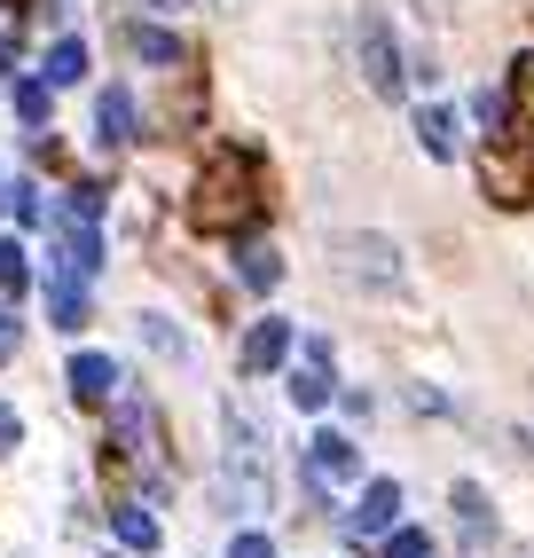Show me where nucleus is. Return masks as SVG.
Listing matches in <instances>:
<instances>
[{
	"label": "nucleus",
	"instance_id": "f257e3e1",
	"mask_svg": "<svg viewBox=\"0 0 534 558\" xmlns=\"http://www.w3.org/2000/svg\"><path fill=\"white\" fill-rule=\"evenodd\" d=\"M220 496L236 511H276V472H267V433L244 401H220Z\"/></svg>",
	"mask_w": 534,
	"mask_h": 558
},
{
	"label": "nucleus",
	"instance_id": "f03ea898",
	"mask_svg": "<svg viewBox=\"0 0 534 558\" xmlns=\"http://www.w3.org/2000/svg\"><path fill=\"white\" fill-rule=\"evenodd\" d=\"M330 268L347 291H369V300H393L409 291V252L386 236V229H338L330 236Z\"/></svg>",
	"mask_w": 534,
	"mask_h": 558
},
{
	"label": "nucleus",
	"instance_id": "7ed1b4c3",
	"mask_svg": "<svg viewBox=\"0 0 534 558\" xmlns=\"http://www.w3.org/2000/svg\"><path fill=\"white\" fill-rule=\"evenodd\" d=\"M354 71L369 80V95H386V102L409 95V56H401V40H393L386 9H362V16H354Z\"/></svg>",
	"mask_w": 534,
	"mask_h": 558
},
{
	"label": "nucleus",
	"instance_id": "20e7f679",
	"mask_svg": "<svg viewBox=\"0 0 534 558\" xmlns=\"http://www.w3.org/2000/svg\"><path fill=\"white\" fill-rule=\"evenodd\" d=\"M299 464H307V488L315 496H338V488H362V449H354V440L347 433H315L307 440V449H299Z\"/></svg>",
	"mask_w": 534,
	"mask_h": 558
},
{
	"label": "nucleus",
	"instance_id": "39448f33",
	"mask_svg": "<svg viewBox=\"0 0 534 558\" xmlns=\"http://www.w3.org/2000/svg\"><path fill=\"white\" fill-rule=\"evenodd\" d=\"M283 393H291L299 417H323V409H330V393H338V378H330V339H299V354H291V369H283Z\"/></svg>",
	"mask_w": 534,
	"mask_h": 558
},
{
	"label": "nucleus",
	"instance_id": "423d86ee",
	"mask_svg": "<svg viewBox=\"0 0 534 558\" xmlns=\"http://www.w3.org/2000/svg\"><path fill=\"white\" fill-rule=\"evenodd\" d=\"M291 354H299V323L291 315H259L244 330V347H236V369L244 378H267V369H291Z\"/></svg>",
	"mask_w": 534,
	"mask_h": 558
},
{
	"label": "nucleus",
	"instance_id": "0eeeda50",
	"mask_svg": "<svg viewBox=\"0 0 534 558\" xmlns=\"http://www.w3.org/2000/svg\"><path fill=\"white\" fill-rule=\"evenodd\" d=\"M63 386H71V401L110 409V401H119V386H126V369L110 362V354H95V347H80V354L63 362Z\"/></svg>",
	"mask_w": 534,
	"mask_h": 558
},
{
	"label": "nucleus",
	"instance_id": "6e6552de",
	"mask_svg": "<svg viewBox=\"0 0 534 558\" xmlns=\"http://www.w3.org/2000/svg\"><path fill=\"white\" fill-rule=\"evenodd\" d=\"M401 527V480H369V488L354 496V511H347V535L362 543V535H377V543H386Z\"/></svg>",
	"mask_w": 534,
	"mask_h": 558
},
{
	"label": "nucleus",
	"instance_id": "1a4fd4ad",
	"mask_svg": "<svg viewBox=\"0 0 534 558\" xmlns=\"http://www.w3.org/2000/svg\"><path fill=\"white\" fill-rule=\"evenodd\" d=\"M134 134H142L134 87H102V95H95V150H126Z\"/></svg>",
	"mask_w": 534,
	"mask_h": 558
},
{
	"label": "nucleus",
	"instance_id": "9d476101",
	"mask_svg": "<svg viewBox=\"0 0 534 558\" xmlns=\"http://www.w3.org/2000/svg\"><path fill=\"white\" fill-rule=\"evenodd\" d=\"M134 339H142L149 354H158V362H173V369L197 362V339H189V330H181L166 307H142V315H134Z\"/></svg>",
	"mask_w": 534,
	"mask_h": 558
},
{
	"label": "nucleus",
	"instance_id": "9b49d317",
	"mask_svg": "<svg viewBox=\"0 0 534 558\" xmlns=\"http://www.w3.org/2000/svg\"><path fill=\"white\" fill-rule=\"evenodd\" d=\"M448 504H456V527H464V550L487 558V543H495V504H487V488H480V480H456Z\"/></svg>",
	"mask_w": 534,
	"mask_h": 558
},
{
	"label": "nucleus",
	"instance_id": "f8f14e48",
	"mask_svg": "<svg viewBox=\"0 0 534 558\" xmlns=\"http://www.w3.org/2000/svg\"><path fill=\"white\" fill-rule=\"evenodd\" d=\"M416 150L456 166V158H464V119H456L448 102H425V110H416Z\"/></svg>",
	"mask_w": 534,
	"mask_h": 558
},
{
	"label": "nucleus",
	"instance_id": "ddd939ff",
	"mask_svg": "<svg viewBox=\"0 0 534 558\" xmlns=\"http://www.w3.org/2000/svg\"><path fill=\"white\" fill-rule=\"evenodd\" d=\"M126 48H134V63H149V71H173L189 48H181V32L173 24H158V16H134L126 24Z\"/></svg>",
	"mask_w": 534,
	"mask_h": 558
},
{
	"label": "nucleus",
	"instance_id": "4468645a",
	"mask_svg": "<svg viewBox=\"0 0 534 558\" xmlns=\"http://www.w3.org/2000/svg\"><path fill=\"white\" fill-rule=\"evenodd\" d=\"M110 535H119V550H158L166 543V527H158L149 504H119V511H110Z\"/></svg>",
	"mask_w": 534,
	"mask_h": 558
},
{
	"label": "nucleus",
	"instance_id": "2eb2a0df",
	"mask_svg": "<svg viewBox=\"0 0 534 558\" xmlns=\"http://www.w3.org/2000/svg\"><path fill=\"white\" fill-rule=\"evenodd\" d=\"M236 283H244V291H276V283H283V252L259 244V236L236 244Z\"/></svg>",
	"mask_w": 534,
	"mask_h": 558
},
{
	"label": "nucleus",
	"instance_id": "dca6fc26",
	"mask_svg": "<svg viewBox=\"0 0 534 558\" xmlns=\"http://www.w3.org/2000/svg\"><path fill=\"white\" fill-rule=\"evenodd\" d=\"M48 323L56 330H87V283L80 276H48Z\"/></svg>",
	"mask_w": 534,
	"mask_h": 558
},
{
	"label": "nucleus",
	"instance_id": "f3484780",
	"mask_svg": "<svg viewBox=\"0 0 534 558\" xmlns=\"http://www.w3.org/2000/svg\"><path fill=\"white\" fill-rule=\"evenodd\" d=\"M40 80H48V87H80V80H87V40H80V32H63V40L48 48Z\"/></svg>",
	"mask_w": 534,
	"mask_h": 558
},
{
	"label": "nucleus",
	"instance_id": "a211bd4d",
	"mask_svg": "<svg viewBox=\"0 0 534 558\" xmlns=\"http://www.w3.org/2000/svg\"><path fill=\"white\" fill-rule=\"evenodd\" d=\"M48 110H56V87L40 80V71H24V80H16V119L24 126H48Z\"/></svg>",
	"mask_w": 534,
	"mask_h": 558
},
{
	"label": "nucleus",
	"instance_id": "6ab92c4d",
	"mask_svg": "<svg viewBox=\"0 0 534 558\" xmlns=\"http://www.w3.org/2000/svg\"><path fill=\"white\" fill-rule=\"evenodd\" d=\"M9 213H16V229H40V220H56V205H48L40 181H9Z\"/></svg>",
	"mask_w": 534,
	"mask_h": 558
},
{
	"label": "nucleus",
	"instance_id": "aec40b11",
	"mask_svg": "<svg viewBox=\"0 0 534 558\" xmlns=\"http://www.w3.org/2000/svg\"><path fill=\"white\" fill-rule=\"evenodd\" d=\"M0 291H9V300H24V291H32V252H24V236L0 244Z\"/></svg>",
	"mask_w": 534,
	"mask_h": 558
},
{
	"label": "nucleus",
	"instance_id": "412c9836",
	"mask_svg": "<svg viewBox=\"0 0 534 558\" xmlns=\"http://www.w3.org/2000/svg\"><path fill=\"white\" fill-rule=\"evenodd\" d=\"M386 558H440V550H433L425 527H393V535H386Z\"/></svg>",
	"mask_w": 534,
	"mask_h": 558
},
{
	"label": "nucleus",
	"instance_id": "4be33fe9",
	"mask_svg": "<svg viewBox=\"0 0 534 558\" xmlns=\"http://www.w3.org/2000/svg\"><path fill=\"white\" fill-rule=\"evenodd\" d=\"M472 119H480V126H503V119H511L503 87H480V95H472Z\"/></svg>",
	"mask_w": 534,
	"mask_h": 558
},
{
	"label": "nucleus",
	"instance_id": "5701e85b",
	"mask_svg": "<svg viewBox=\"0 0 534 558\" xmlns=\"http://www.w3.org/2000/svg\"><path fill=\"white\" fill-rule=\"evenodd\" d=\"M228 558H276V543H267L259 527H236L228 535Z\"/></svg>",
	"mask_w": 534,
	"mask_h": 558
},
{
	"label": "nucleus",
	"instance_id": "b1692460",
	"mask_svg": "<svg viewBox=\"0 0 534 558\" xmlns=\"http://www.w3.org/2000/svg\"><path fill=\"white\" fill-rule=\"evenodd\" d=\"M16 347H24V323H16L9 300H0V362H16Z\"/></svg>",
	"mask_w": 534,
	"mask_h": 558
},
{
	"label": "nucleus",
	"instance_id": "393cba45",
	"mask_svg": "<svg viewBox=\"0 0 534 558\" xmlns=\"http://www.w3.org/2000/svg\"><path fill=\"white\" fill-rule=\"evenodd\" d=\"M409 409L416 417H448V393L440 386H409Z\"/></svg>",
	"mask_w": 534,
	"mask_h": 558
},
{
	"label": "nucleus",
	"instance_id": "a878e982",
	"mask_svg": "<svg viewBox=\"0 0 534 558\" xmlns=\"http://www.w3.org/2000/svg\"><path fill=\"white\" fill-rule=\"evenodd\" d=\"M16 440H24V409H16V401H0V457H9Z\"/></svg>",
	"mask_w": 534,
	"mask_h": 558
},
{
	"label": "nucleus",
	"instance_id": "bb28decb",
	"mask_svg": "<svg viewBox=\"0 0 534 558\" xmlns=\"http://www.w3.org/2000/svg\"><path fill=\"white\" fill-rule=\"evenodd\" d=\"M142 16H158V24H173V16H189V0H134Z\"/></svg>",
	"mask_w": 534,
	"mask_h": 558
},
{
	"label": "nucleus",
	"instance_id": "cd10ccee",
	"mask_svg": "<svg viewBox=\"0 0 534 558\" xmlns=\"http://www.w3.org/2000/svg\"><path fill=\"white\" fill-rule=\"evenodd\" d=\"M409 9H416V24H433V32L448 24V9H440V0H409Z\"/></svg>",
	"mask_w": 534,
	"mask_h": 558
},
{
	"label": "nucleus",
	"instance_id": "c85d7f7f",
	"mask_svg": "<svg viewBox=\"0 0 534 558\" xmlns=\"http://www.w3.org/2000/svg\"><path fill=\"white\" fill-rule=\"evenodd\" d=\"M9 71H16V40L0 32V80H9Z\"/></svg>",
	"mask_w": 534,
	"mask_h": 558
},
{
	"label": "nucleus",
	"instance_id": "c756f323",
	"mask_svg": "<svg viewBox=\"0 0 534 558\" xmlns=\"http://www.w3.org/2000/svg\"><path fill=\"white\" fill-rule=\"evenodd\" d=\"M213 9H220V16H236V9H244V0H213Z\"/></svg>",
	"mask_w": 534,
	"mask_h": 558
},
{
	"label": "nucleus",
	"instance_id": "7c9ffc66",
	"mask_svg": "<svg viewBox=\"0 0 534 558\" xmlns=\"http://www.w3.org/2000/svg\"><path fill=\"white\" fill-rule=\"evenodd\" d=\"M0 213H9V173H0Z\"/></svg>",
	"mask_w": 534,
	"mask_h": 558
},
{
	"label": "nucleus",
	"instance_id": "2f4dec72",
	"mask_svg": "<svg viewBox=\"0 0 534 558\" xmlns=\"http://www.w3.org/2000/svg\"><path fill=\"white\" fill-rule=\"evenodd\" d=\"M511 558H534V543H519V550H511Z\"/></svg>",
	"mask_w": 534,
	"mask_h": 558
},
{
	"label": "nucleus",
	"instance_id": "473e14b6",
	"mask_svg": "<svg viewBox=\"0 0 534 558\" xmlns=\"http://www.w3.org/2000/svg\"><path fill=\"white\" fill-rule=\"evenodd\" d=\"M48 9H71V0H48Z\"/></svg>",
	"mask_w": 534,
	"mask_h": 558
},
{
	"label": "nucleus",
	"instance_id": "72a5a7b5",
	"mask_svg": "<svg viewBox=\"0 0 534 558\" xmlns=\"http://www.w3.org/2000/svg\"><path fill=\"white\" fill-rule=\"evenodd\" d=\"M102 558H119V550H102Z\"/></svg>",
	"mask_w": 534,
	"mask_h": 558
}]
</instances>
